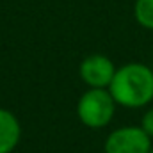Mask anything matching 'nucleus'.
I'll return each instance as SVG.
<instances>
[{"label":"nucleus","instance_id":"1","mask_svg":"<svg viewBox=\"0 0 153 153\" xmlns=\"http://www.w3.org/2000/svg\"><path fill=\"white\" fill-rule=\"evenodd\" d=\"M109 91L117 105L139 109L153 100V70L141 62L117 68Z\"/></svg>","mask_w":153,"mask_h":153},{"label":"nucleus","instance_id":"2","mask_svg":"<svg viewBox=\"0 0 153 153\" xmlns=\"http://www.w3.org/2000/svg\"><path fill=\"white\" fill-rule=\"evenodd\" d=\"M116 105L109 89L89 87L76 103V116L89 128H103L114 117Z\"/></svg>","mask_w":153,"mask_h":153},{"label":"nucleus","instance_id":"3","mask_svg":"<svg viewBox=\"0 0 153 153\" xmlns=\"http://www.w3.org/2000/svg\"><path fill=\"white\" fill-rule=\"evenodd\" d=\"M105 153H150L152 137L141 126H121L109 134Z\"/></svg>","mask_w":153,"mask_h":153},{"label":"nucleus","instance_id":"4","mask_svg":"<svg viewBox=\"0 0 153 153\" xmlns=\"http://www.w3.org/2000/svg\"><path fill=\"white\" fill-rule=\"evenodd\" d=\"M114 62L102 53H93L80 62V78L94 89H109L116 73Z\"/></svg>","mask_w":153,"mask_h":153},{"label":"nucleus","instance_id":"5","mask_svg":"<svg viewBox=\"0 0 153 153\" xmlns=\"http://www.w3.org/2000/svg\"><path fill=\"white\" fill-rule=\"evenodd\" d=\"M22 126L16 116L0 107V153H11L20 143Z\"/></svg>","mask_w":153,"mask_h":153},{"label":"nucleus","instance_id":"6","mask_svg":"<svg viewBox=\"0 0 153 153\" xmlns=\"http://www.w3.org/2000/svg\"><path fill=\"white\" fill-rule=\"evenodd\" d=\"M134 16L141 27L153 30V0H135Z\"/></svg>","mask_w":153,"mask_h":153},{"label":"nucleus","instance_id":"7","mask_svg":"<svg viewBox=\"0 0 153 153\" xmlns=\"http://www.w3.org/2000/svg\"><path fill=\"white\" fill-rule=\"evenodd\" d=\"M141 128H143L150 137H153V107L144 112L143 119H141Z\"/></svg>","mask_w":153,"mask_h":153},{"label":"nucleus","instance_id":"8","mask_svg":"<svg viewBox=\"0 0 153 153\" xmlns=\"http://www.w3.org/2000/svg\"><path fill=\"white\" fill-rule=\"evenodd\" d=\"M150 153H153V148H152V152H150Z\"/></svg>","mask_w":153,"mask_h":153}]
</instances>
